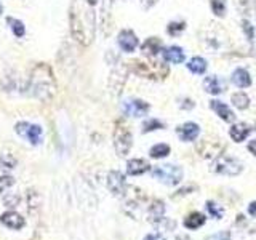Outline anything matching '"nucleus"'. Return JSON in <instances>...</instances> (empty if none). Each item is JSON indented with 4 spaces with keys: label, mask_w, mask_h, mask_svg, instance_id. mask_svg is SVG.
Returning a JSON list of instances; mask_svg holds the SVG:
<instances>
[{
    "label": "nucleus",
    "mask_w": 256,
    "mask_h": 240,
    "mask_svg": "<svg viewBox=\"0 0 256 240\" xmlns=\"http://www.w3.org/2000/svg\"><path fill=\"white\" fill-rule=\"evenodd\" d=\"M207 240H230V232H229V231L216 232V234L207 237Z\"/></svg>",
    "instance_id": "nucleus-35"
},
{
    "label": "nucleus",
    "mask_w": 256,
    "mask_h": 240,
    "mask_svg": "<svg viewBox=\"0 0 256 240\" xmlns=\"http://www.w3.org/2000/svg\"><path fill=\"white\" fill-rule=\"evenodd\" d=\"M188 69L194 74H203L207 70V61L200 56H194L192 60L188 63Z\"/></svg>",
    "instance_id": "nucleus-24"
},
{
    "label": "nucleus",
    "mask_w": 256,
    "mask_h": 240,
    "mask_svg": "<svg viewBox=\"0 0 256 240\" xmlns=\"http://www.w3.org/2000/svg\"><path fill=\"white\" fill-rule=\"evenodd\" d=\"M248 151L252 152L253 155H256V139H253V141L248 142Z\"/></svg>",
    "instance_id": "nucleus-41"
},
{
    "label": "nucleus",
    "mask_w": 256,
    "mask_h": 240,
    "mask_svg": "<svg viewBox=\"0 0 256 240\" xmlns=\"http://www.w3.org/2000/svg\"><path fill=\"white\" fill-rule=\"evenodd\" d=\"M213 170L220 174H226V176H237L243 170V165L240 164V160H237L235 157H230V155H220L216 159Z\"/></svg>",
    "instance_id": "nucleus-6"
},
{
    "label": "nucleus",
    "mask_w": 256,
    "mask_h": 240,
    "mask_svg": "<svg viewBox=\"0 0 256 240\" xmlns=\"http://www.w3.org/2000/svg\"><path fill=\"white\" fill-rule=\"evenodd\" d=\"M152 176L166 186H176L183 179V170L178 165H157L152 168Z\"/></svg>",
    "instance_id": "nucleus-5"
},
{
    "label": "nucleus",
    "mask_w": 256,
    "mask_h": 240,
    "mask_svg": "<svg viewBox=\"0 0 256 240\" xmlns=\"http://www.w3.org/2000/svg\"><path fill=\"white\" fill-rule=\"evenodd\" d=\"M205 221H207V218H205V215H202V213H191V215L184 219V226L188 229H198L200 226L205 224Z\"/></svg>",
    "instance_id": "nucleus-23"
},
{
    "label": "nucleus",
    "mask_w": 256,
    "mask_h": 240,
    "mask_svg": "<svg viewBox=\"0 0 256 240\" xmlns=\"http://www.w3.org/2000/svg\"><path fill=\"white\" fill-rule=\"evenodd\" d=\"M107 187L114 196L124 197L128 191V184L125 181V176L120 171H109L107 173Z\"/></svg>",
    "instance_id": "nucleus-9"
},
{
    "label": "nucleus",
    "mask_w": 256,
    "mask_h": 240,
    "mask_svg": "<svg viewBox=\"0 0 256 240\" xmlns=\"http://www.w3.org/2000/svg\"><path fill=\"white\" fill-rule=\"evenodd\" d=\"M13 184H15V178H11V176H2V178H0V192H5Z\"/></svg>",
    "instance_id": "nucleus-33"
},
{
    "label": "nucleus",
    "mask_w": 256,
    "mask_h": 240,
    "mask_svg": "<svg viewBox=\"0 0 256 240\" xmlns=\"http://www.w3.org/2000/svg\"><path fill=\"white\" fill-rule=\"evenodd\" d=\"M194 106H195V104H194V103H192L191 100H188V98H184V100H183V104H181L183 109H192Z\"/></svg>",
    "instance_id": "nucleus-38"
},
{
    "label": "nucleus",
    "mask_w": 256,
    "mask_h": 240,
    "mask_svg": "<svg viewBox=\"0 0 256 240\" xmlns=\"http://www.w3.org/2000/svg\"><path fill=\"white\" fill-rule=\"evenodd\" d=\"M28 206H29V211H34V206H38V196L34 191H29L28 194Z\"/></svg>",
    "instance_id": "nucleus-34"
},
{
    "label": "nucleus",
    "mask_w": 256,
    "mask_h": 240,
    "mask_svg": "<svg viewBox=\"0 0 256 240\" xmlns=\"http://www.w3.org/2000/svg\"><path fill=\"white\" fill-rule=\"evenodd\" d=\"M96 0H74L69 8L70 35L83 47H88L95 37V10Z\"/></svg>",
    "instance_id": "nucleus-1"
},
{
    "label": "nucleus",
    "mask_w": 256,
    "mask_h": 240,
    "mask_svg": "<svg viewBox=\"0 0 256 240\" xmlns=\"http://www.w3.org/2000/svg\"><path fill=\"white\" fill-rule=\"evenodd\" d=\"M15 132L21 136L23 139L31 142L32 146L42 144L43 132L38 125H34V123H29V122H18L16 127H15Z\"/></svg>",
    "instance_id": "nucleus-7"
},
{
    "label": "nucleus",
    "mask_w": 256,
    "mask_h": 240,
    "mask_svg": "<svg viewBox=\"0 0 256 240\" xmlns=\"http://www.w3.org/2000/svg\"><path fill=\"white\" fill-rule=\"evenodd\" d=\"M184 28H186L184 21H175V23H170L168 24V28H166V32H168L170 35H178L179 32L184 31Z\"/></svg>",
    "instance_id": "nucleus-32"
},
{
    "label": "nucleus",
    "mask_w": 256,
    "mask_h": 240,
    "mask_svg": "<svg viewBox=\"0 0 256 240\" xmlns=\"http://www.w3.org/2000/svg\"><path fill=\"white\" fill-rule=\"evenodd\" d=\"M3 11V6H2V3H0V13H2Z\"/></svg>",
    "instance_id": "nucleus-44"
},
{
    "label": "nucleus",
    "mask_w": 256,
    "mask_h": 240,
    "mask_svg": "<svg viewBox=\"0 0 256 240\" xmlns=\"http://www.w3.org/2000/svg\"><path fill=\"white\" fill-rule=\"evenodd\" d=\"M165 125L160 120L157 119H151V120H146L143 123V133H149V132H154V130H162Z\"/></svg>",
    "instance_id": "nucleus-29"
},
{
    "label": "nucleus",
    "mask_w": 256,
    "mask_h": 240,
    "mask_svg": "<svg viewBox=\"0 0 256 240\" xmlns=\"http://www.w3.org/2000/svg\"><path fill=\"white\" fill-rule=\"evenodd\" d=\"M210 6L216 16H224V13H226V3H224V0H211Z\"/></svg>",
    "instance_id": "nucleus-30"
},
{
    "label": "nucleus",
    "mask_w": 256,
    "mask_h": 240,
    "mask_svg": "<svg viewBox=\"0 0 256 240\" xmlns=\"http://www.w3.org/2000/svg\"><path fill=\"white\" fill-rule=\"evenodd\" d=\"M0 223H2L5 228L13 229V231H18L24 228V218L21 215H18L16 211H5L2 216H0Z\"/></svg>",
    "instance_id": "nucleus-14"
},
{
    "label": "nucleus",
    "mask_w": 256,
    "mask_h": 240,
    "mask_svg": "<svg viewBox=\"0 0 256 240\" xmlns=\"http://www.w3.org/2000/svg\"><path fill=\"white\" fill-rule=\"evenodd\" d=\"M131 69L134 74H138L141 77H146V79L152 80H160L165 79L168 75V68L162 63H144V61H133Z\"/></svg>",
    "instance_id": "nucleus-3"
},
{
    "label": "nucleus",
    "mask_w": 256,
    "mask_h": 240,
    "mask_svg": "<svg viewBox=\"0 0 256 240\" xmlns=\"http://www.w3.org/2000/svg\"><path fill=\"white\" fill-rule=\"evenodd\" d=\"M232 82L234 85H237L239 88H247L252 85V77H250L248 70L239 68L232 72Z\"/></svg>",
    "instance_id": "nucleus-21"
},
{
    "label": "nucleus",
    "mask_w": 256,
    "mask_h": 240,
    "mask_svg": "<svg viewBox=\"0 0 256 240\" xmlns=\"http://www.w3.org/2000/svg\"><path fill=\"white\" fill-rule=\"evenodd\" d=\"M205 206H207V210H208V213H210V216H211V218H215V219L223 218L224 210L221 208L220 205H216L215 202H211V200H208V202L205 204Z\"/></svg>",
    "instance_id": "nucleus-28"
},
{
    "label": "nucleus",
    "mask_w": 256,
    "mask_h": 240,
    "mask_svg": "<svg viewBox=\"0 0 256 240\" xmlns=\"http://www.w3.org/2000/svg\"><path fill=\"white\" fill-rule=\"evenodd\" d=\"M131 142H133V136H131L130 128H128L124 122L115 123L114 147H115V152H117V155H120V157H125V155L130 152Z\"/></svg>",
    "instance_id": "nucleus-4"
},
{
    "label": "nucleus",
    "mask_w": 256,
    "mask_h": 240,
    "mask_svg": "<svg viewBox=\"0 0 256 240\" xmlns=\"http://www.w3.org/2000/svg\"><path fill=\"white\" fill-rule=\"evenodd\" d=\"M210 107L213 109V111L218 114V117L220 119H223L224 122H234V119H235V115H234V112L230 111V109L224 104V103H221V101H216V100H213L210 103Z\"/></svg>",
    "instance_id": "nucleus-17"
},
{
    "label": "nucleus",
    "mask_w": 256,
    "mask_h": 240,
    "mask_svg": "<svg viewBox=\"0 0 256 240\" xmlns=\"http://www.w3.org/2000/svg\"><path fill=\"white\" fill-rule=\"evenodd\" d=\"M163 213H165V205L162 200H154V202L149 205V210H147V218L149 221L157 224L160 219H163Z\"/></svg>",
    "instance_id": "nucleus-18"
},
{
    "label": "nucleus",
    "mask_w": 256,
    "mask_h": 240,
    "mask_svg": "<svg viewBox=\"0 0 256 240\" xmlns=\"http://www.w3.org/2000/svg\"><path fill=\"white\" fill-rule=\"evenodd\" d=\"M8 24H10L11 32H13V34H15L18 38L24 37V34H26V26H24L21 21H19V19H16V18H8Z\"/></svg>",
    "instance_id": "nucleus-27"
},
{
    "label": "nucleus",
    "mask_w": 256,
    "mask_h": 240,
    "mask_svg": "<svg viewBox=\"0 0 256 240\" xmlns=\"http://www.w3.org/2000/svg\"><path fill=\"white\" fill-rule=\"evenodd\" d=\"M122 111L125 115H130V117H143L149 112V104L141 100L128 98L122 103Z\"/></svg>",
    "instance_id": "nucleus-10"
},
{
    "label": "nucleus",
    "mask_w": 256,
    "mask_h": 240,
    "mask_svg": "<svg viewBox=\"0 0 256 240\" xmlns=\"http://www.w3.org/2000/svg\"><path fill=\"white\" fill-rule=\"evenodd\" d=\"M170 146L168 144H156V146H152L151 147V151H149V154H151V157L152 159H163V157H166V155L170 154Z\"/></svg>",
    "instance_id": "nucleus-26"
},
{
    "label": "nucleus",
    "mask_w": 256,
    "mask_h": 240,
    "mask_svg": "<svg viewBox=\"0 0 256 240\" xmlns=\"http://www.w3.org/2000/svg\"><path fill=\"white\" fill-rule=\"evenodd\" d=\"M117 42H119V47L124 51H127V53H131V51L138 47V37L134 35V32L128 31V29L120 32Z\"/></svg>",
    "instance_id": "nucleus-13"
},
{
    "label": "nucleus",
    "mask_w": 256,
    "mask_h": 240,
    "mask_svg": "<svg viewBox=\"0 0 256 240\" xmlns=\"http://www.w3.org/2000/svg\"><path fill=\"white\" fill-rule=\"evenodd\" d=\"M243 31H245V35L250 42L253 40V37H255V29H253V26L250 24L248 21H243Z\"/></svg>",
    "instance_id": "nucleus-36"
},
{
    "label": "nucleus",
    "mask_w": 256,
    "mask_h": 240,
    "mask_svg": "<svg viewBox=\"0 0 256 240\" xmlns=\"http://www.w3.org/2000/svg\"><path fill=\"white\" fill-rule=\"evenodd\" d=\"M197 151H198V154H200L203 159H215V157H220L221 144H220V142H216V141L203 139V141L198 142Z\"/></svg>",
    "instance_id": "nucleus-11"
},
{
    "label": "nucleus",
    "mask_w": 256,
    "mask_h": 240,
    "mask_svg": "<svg viewBox=\"0 0 256 240\" xmlns=\"http://www.w3.org/2000/svg\"><path fill=\"white\" fill-rule=\"evenodd\" d=\"M175 240H191V237L189 236H178Z\"/></svg>",
    "instance_id": "nucleus-43"
},
{
    "label": "nucleus",
    "mask_w": 256,
    "mask_h": 240,
    "mask_svg": "<svg viewBox=\"0 0 256 240\" xmlns=\"http://www.w3.org/2000/svg\"><path fill=\"white\" fill-rule=\"evenodd\" d=\"M248 213H250V215H252V216L256 218V200H255V202L250 204V206H248Z\"/></svg>",
    "instance_id": "nucleus-40"
},
{
    "label": "nucleus",
    "mask_w": 256,
    "mask_h": 240,
    "mask_svg": "<svg viewBox=\"0 0 256 240\" xmlns=\"http://www.w3.org/2000/svg\"><path fill=\"white\" fill-rule=\"evenodd\" d=\"M141 50H143V55L144 56H149V58L157 56L160 51H162V40H160V38H157V37H149L143 43Z\"/></svg>",
    "instance_id": "nucleus-16"
},
{
    "label": "nucleus",
    "mask_w": 256,
    "mask_h": 240,
    "mask_svg": "<svg viewBox=\"0 0 256 240\" xmlns=\"http://www.w3.org/2000/svg\"><path fill=\"white\" fill-rule=\"evenodd\" d=\"M163 55V60L166 63H173V64H181L184 61V51L183 48L179 47H170V48H165L162 51Z\"/></svg>",
    "instance_id": "nucleus-20"
},
{
    "label": "nucleus",
    "mask_w": 256,
    "mask_h": 240,
    "mask_svg": "<svg viewBox=\"0 0 256 240\" xmlns=\"http://www.w3.org/2000/svg\"><path fill=\"white\" fill-rule=\"evenodd\" d=\"M194 189V186H189V187H184V189H179L178 194H175V197H179V196H186V194H189V191Z\"/></svg>",
    "instance_id": "nucleus-37"
},
{
    "label": "nucleus",
    "mask_w": 256,
    "mask_h": 240,
    "mask_svg": "<svg viewBox=\"0 0 256 240\" xmlns=\"http://www.w3.org/2000/svg\"><path fill=\"white\" fill-rule=\"evenodd\" d=\"M26 93L43 103L53 98L56 93V80L48 64H35L29 77H26Z\"/></svg>",
    "instance_id": "nucleus-2"
},
{
    "label": "nucleus",
    "mask_w": 256,
    "mask_h": 240,
    "mask_svg": "<svg viewBox=\"0 0 256 240\" xmlns=\"http://www.w3.org/2000/svg\"><path fill=\"white\" fill-rule=\"evenodd\" d=\"M176 133L179 138H181V141L189 142V141H194L198 136V133H200V127L194 122H186L184 125H179L176 128Z\"/></svg>",
    "instance_id": "nucleus-12"
},
{
    "label": "nucleus",
    "mask_w": 256,
    "mask_h": 240,
    "mask_svg": "<svg viewBox=\"0 0 256 240\" xmlns=\"http://www.w3.org/2000/svg\"><path fill=\"white\" fill-rule=\"evenodd\" d=\"M144 240H165L163 236H160V234H149V236H146Z\"/></svg>",
    "instance_id": "nucleus-39"
},
{
    "label": "nucleus",
    "mask_w": 256,
    "mask_h": 240,
    "mask_svg": "<svg viewBox=\"0 0 256 240\" xmlns=\"http://www.w3.org/2000/svg\"><path fill=\"white\" fill-rule=\"evenodd\" d=\"M203 88H205V92L210 95H220L226 90V83H224V80H221L220 77L208 75L207 79L203 80Z\"/></svg>",
    "instance_id": "nucleus-15"
},
{
    "label": "nucleus",
    "mask_w": 256,
    "mask_h": 240,
    "mask_svg": "<svg viewBox=\"0 0 256 240\" xmlns=\"http://www.w3.org/2000/svg\"><path fill=\"white\" fill-rule=\"evenodd\" d=\"M15 165H16V160L10 157L8 154L0 155V168H2V170H13Z\"/></svg>",
    "instance_id": "nucleus-31"
},
{
    "label": "nucleus",
    "mask_w": 256,
    "mask_h": 240,
    "mask_svg": "<svg viewBox=\"0 0 256 240\" xmlns=\"http://www.w3.org/2000/svg\"><path fill=\"white\" fill-rule=\"evenodd\" d=\"M151 168V165L147 164L143 159H133L127 164V173L131 174V176H138V174H143Z\"/></svg>",
    "instance_id": "nucleus-19"
},
{
    "label": "nucleus",
    "mask_w": 256,
    "mask_h": 240,
    "mask_svg": "<svg viewBox=\"0 0 256 240\" xmlns=\"http://www.w3.org/2000/svg\"><path fill=\"white\" fill-rule=\"evenodd\" d=\"M230 101H232V104L237 109H240V111H243V109H247L250 106V98L247 96V93H243V92L234 93L230 96Z\"/></svg>",
    "instance_id": "nucleus-25"
},
{
    "label": "nucleus",
    "mask_w": 256,
    "mask_h": 240,
    "mask_svg": "<svg viewBox=\"0 0 256 240\" xmlns=\"http://www.w3.org/2000/svg\"><path fill=\"white\" fill-rule=\"evenodd\" d=\"M157 3V0H143V6L147 10V8H151L152 5H156Z\"/></svg>",
    "instance_id": "nucleus-42"
},
{
    "label": "nucleus",
    "mask_w": 256,
    "mask_h": 240,
    "mask_svg": "<svg viewBox=\"0 0 256 240\" xmlns=\"http://www.w3.org/2000/svg\"><path fill=\"white\" fill-rule=\"evenodd\" d=\"M248 135H250V127L245 125V123H234L229 130V136L235 142H242Z\"/></svg>",
    "instance_id": "nucleus-22"
},
{
    "label": "nucleus",
    "mask_w": 256,
    "mask_h": 240,
    "mask_svg": "<svg viewBox=\"0 0 256 240\" xmlns=\"http://www.w3.org/2000/svg\"><path fill=\"white\" fill-rule=\"evenodd\" d=\"M128 66L125 63H119L117 66L112 69L111 77H109V88L115 93H120L122 88H124L127 77H128Z\"/></svg>",
    "instance_id": "nucleus-8"
}]
</instances>
